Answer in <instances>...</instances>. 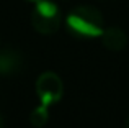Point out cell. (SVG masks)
I'll return each instance as SVG.
<instances>
[{
    "label": "cell",
    "mask_w": 129,
    "mask_h": 128,
    "mask_svg": "<svg viewBox=\"0 0 129 128\" xmlns=\"http://www.w3.org/2000/svg\"><path fill=\"white\" fill-rule=\"evenodd\" d=\"M66 28L79 39H96L105 30V20L98 8L91 5H79L67 13Z\"/></svg>",
    "instance_id": "6da1fadb"
},
{
    "label": "cell",
    "mask_w": 129,
    "mask_h": 128,
    "mask_svg": "<svg viewBox=\"0 0 129 128\" xmlns=\"http://www.w3.org/2000/svg\"><path fill=\"white\" fill-rule=\"evenodd\" d=\"M62 13L54 0H36L33 3L31 25L39 35H54L60 28Z\"/></svg>",
    "instance_id": "7a4b0ae2"
},
{
    "label": "cell",
    "mask_w": 129,
    "mask_h": 128,
    "mask_svg": "<svg viewBox=\"0 0 129 128\" xmlns=\"http://www.w3.org/2000/svg\"><path fill=\"white\" fill-rule=\"evenodd\" d=\"M36 95L39 99V103L47 109H51L52 105L60 102L64 95V84L62 79L52 71H46L41 76H38L35 84Z\"/></svg>",
    "instance_id": "3957f363"
},
{
    "label": "cell",
    "mask_w": 129,
    "mask_h": 128,
    "mask_svg": "<svg viewBox=\"0 0 129 128\" xmlns=\"http://www.w3.org/2000/svg\"><path fill=\"white\" fill-rule=\"evenodd\" d=\"M25 67V58L15 48L0 49V77L18 76Z\"/></svg>",
    "instance_id": "277c9868"
},
{
    "label": "cell",
    "mask_w": 129,
    "mask_h": 128,
    "mask_svg": "<svg viewBox=\"0 0 129 128\" xmlns=\"http://www.w3.org/2000/svg\"><path fill=\"white\" fill-rule=\"evenodd\" d=\"M100 39L105 48L110 49V51H114V53L123 51L127 46V35L119 26H108V28H105Z\"/></svg>",
    "instance_id": "5b68a950"
},
{
    "label": "cell",
    "mask_w": 129,
    "mask_h": 128,
    "mask_svg": "<svg viewBox=\"0 0 129 128\" xmlns=\"http://www.w3.org/2000/svg\"><path fill=\"white\" fill-rule=\"evenodd\" d=\"M49 120V109L39 103L38 107L33 109V112L29 113V122L35 128H43Z\"/></svg>",
    "instance_id": "8992f818"
},
{
    "label": "cell",
    "mask_w": 129,
    "mask_h": 128,
    "mask_svg": "<svg viewBox=\"0 0 129 128\" xmlns=\"http://www.w3.org/2000/svg\"><path fill=\"white\" fill-rule=\"evenodd\" d=\"M0 128H5V118H3L2 113H0Z\"/></svg>",
    "instance_id": "52a82bcc"
},
{
    "label": "cell",
    "mask_w": 129,
    "mask_h": 128,
    "mask_svg": "<svg viewBox=\"0 0 129 128\" xmlns=\"http://www.w3.org/2000/svg\"><path fill=\"white\" fill-rule=\"evenodd\" d=\"M124 128H129V115H127V118H126V123H124Z\"/></svg>",
    "instance_id": "ba28073f"
},
{
    "label": "cell",
    "mask_w": 129,
    "mask_h": 128,
    "mask_svg": "<svg viewBox=\"0 0 129 128\" xmlns=\"http://www.w3.org/2000/svg\"><path fill=\"white\" fill-rule=\"evenodd\" d=\"M25 2H28V3H35L36 0H25Z\"/></svg>",
    "instance_id": "9c48e42d"
}]
</instances>
